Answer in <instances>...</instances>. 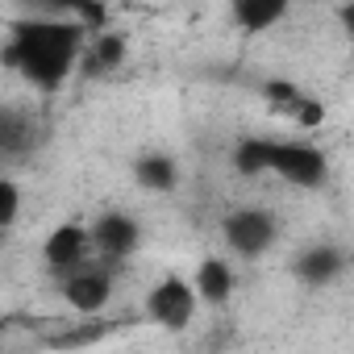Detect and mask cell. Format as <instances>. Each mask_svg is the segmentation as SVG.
Instances as JSON below:
<instances>
[{
	"mask_svg": "<svg viewBox=\"0 0 354 354\" xmlns=\"http://www.w3.org/2000/svg\"><path fill=\"white\" fill-rule=\"evenodd\" d=\"M271 142L275 138H246L234 150V167L242 175H267V167H271Z\"/></svg>",
	"mask_w": 354,
	"mask_h": 354,
	"instance_id": "16",
	"label": "cell"
},
{
	"mask_svg": "<svg viewBox=\"0 0 354 354\" xmlns=\"http://www.w3.org/2000/svg\"><path fill=\"white\" fill-rule=\"evenodd\" d=\"M133 175H138V184L146 192H171L175 180H180V167H175L171 154H138Z\"/></svg>",
	"mask_w": 354,
	"mask_h": 354,
	"instance_id": "14",
	"label": "cell"
},
{
	"mask_svg": "<svg viewBox=\"0 0 354 354\" xmlns=\"http://www.w3.org/2000/svg\"><path fill=\"white\" fill-rule=\"evenodd\" d=\"M192 288H196V296H201L205 304H221V300H230V292H234V267H230L221 254H213V259H205V263L196 267Z\"/></svg>",
	"mask_w": 354,
	"mask_h": 354,
	"instance_id": "11",
	"label": "cell"
},
{
	"mask_svg": "<svg viewBox=\"0 0 354 354\" xmlns=\"http://www.w3.org/2000/svg\"><path fill=\"white\" fill-rule=\"evenodd\" d=\"M84 42H88V21L30 17V21H13L9 42L0 46V63L42 92H59L75 71Z\"/></svg>",
	"mask_w": 354,
	"mask_h": 354,
	"instance_id": "1",
	"label": "cell"
},
{
	"mask_svg": "<svg viewBox=\"0 0 354 354\" xmlns=\"http://www.w3.org/2000/svg\"><path fill=\"white\" fill-rule=\"evenodd\" d=\"M38 138H42V129H38V121L30 113L0 109V158H9V162L26 158L38 146Z\"/></svg>",
	"mask_w": 354,
	"mask_h": 354,
	"instance_id": "9",
	"label": "cell"
},
{
	"mask_svg": "<svg viewBox=\"0 0 354 354\" xmlns=\"http://www.w3.org/2000/svg\"><path fill=\"white\" fill-rule=\"evenodd\" d=\"M288 9H292V0H234V5H230L234 21H238L246 34H263V30L279 26Z\"/></svg>",
	"mask_w": 354,
	"mask_h": 354,
	"instance_id": "10",
	"label": "cell"
},
{
	"mask_svg": "<svg viewBox=\"0 0 354 354\" xmlns=\"http://www.w3.org/2000/svg\"><path fill=\"white\" fill-rule=\"evenodd\" d=\"M342 267H346V254H342L337 246H313V250H304V254L296 259V275H300L304 283H313V288L337 279Z\"/></svg>",
	"mask_w": 354,
	"mask_h": 354,
	"instance_id": "12",
	"label": "cell"
},
{
	"mask_svg": "<svg viewBox=\"0 0 354 354\" xmlns=\"http://www.w3.org/2000/svg\"><path fill=\"white\" fill-rule=\"evenodd\" d=\"M17 213H21V188L0 175V230H9L17 221Z\"/></svg>",
	"mask_w": 354,
	"mask_h": 354,
	"instance_id": "17",
	"label": "cell"
},
{
	"mask_svg": "<svg viewBox=\"0 0 354 354\" xmlns=\"http://www.w3.org/2000/svg\"><path fill=\"white\" fill-rule=\"evenodd\" d=\"M63 300L84 317H100L109 308V300H113V263L92 259L80 271L63 275Z\"/></svg>",
	"mask_w": 354,
	"mask_h": 354,
	"instance_id": "2",
	"label": "cell"
},
{
	"mask_svg": "<svg viewBox=\"0 0 354 354\" xmlns=\"http://www.w3.org/2000/svg\"><path fill=\"white\" fill-rule=\"evenodd\" d=\"M125 50H129V42H125L121 34H96L92 42H84L75 67H80L84 80H109L113 71H121Z\"/></svg>",
	"mask_w": 354,
	"mask_h": 354,
	"instance_id": "8",
	"label": "cell"
},
{
	"mask_svg": "<svg viewBox=\"0 0 354 354\" xmlns=\"http://www.w3.org/2000/svg\"><path fill=\"white\" fill-rule=\"evenodd\" d=\"M267 171L296 188H317L325 180V154H321V146H308V142H271Z\"/></svg>",
	"mask_w": 354,
	"mask_h": 354,
	"instance_id": "4",
	"label": "cell"
},
{
	"mask_svg": "<svg viewBox=\"0 0 354 354\" xmlns=\"http://www.w3.org/2000/svg\"><path fill=\"white\" fill-rule=\"evenodd\" d=\"M196 304H201V296H196L192 279H184V275H167V279L154 283L150 296H146V313H150V321H158L162 329H184V325L196 317Z\"/></svg>",
	"mask_w": 354,
	"mask_h": 354,
	"instance_id": "3",
	"label": "cell"
},
{
	"mask_svg": "<svg viewBox=\"0 0 354 354\" xmlns=\"http://www.w3.org/2000/svg\"><path fill=\"white\" fill-rule=\"evenodd\" d=\"M26 5L46 13V17H75V21H88V26L104 21V9L96 0H26Z\"/></svg>",
	"mask_w": 354,
	"mask_h": 354,
	"instance_id": "15",
	"label": "cell"
},
{
	"mask_svg": "<svg viewBox=\"0 0 354 354\" xmlns=\"http://www.w3.org/2000/svg\"><path fill=\"white\" fill-rule=\"evenodd\" d=\"M42 254H46V267H50L55 275H71V271H80L84 263L96 259V250H92V230L80 225V221H67V225H59V230L46 238Z\"/></svg>",
	"mask_w": 354,
	"mask_h": 354,
	"instance_id": "6",
	"label": "cell"
},
{
	"mask_svg": "<svg viewBox=\"0 0 354 354\" xmlns=\"http://www.w3.org/2000/svg\"><path fill=\"white\" fill-rule=\"evenodd\" d=\"M221 234H225V246H230L234 254L254 259V254L271 250V242H275L279 230H275V217H271L267 209H238V213L225 217Z\"/></svg>",
	"mask_w": 354,
	"mask_h": 354,
	"instance_id": "5",
	"label": "cell"
},
{
	"mask_svg": "<svg viewBox=\"0 0 354 354\" xmlns=\"http://www.w3.org/2000/svg\"><path fill=\"white\" fill-rule=\"evenodd\" d=\"M92 230V250H96V259H104V263H121V259H129L133 250H138V242H142V230H138V221L133 217H125V213H104L96 225H88Z\"/></svg>",
	"mask_w": 354,
	"mask_h": 354,
	"instance_id": "7",
	"label": "cell"
},
{
	"mask_svg": "<svg viewBox=\"0 0 354 354\" xmlns=\"http://www.w3.org/2000/svg\"><path fill=\"white\" fill-rule=\"evenodd\" d=\"M267 92V100L279 109V113H288V117H296L300 125H321V117H325V109L317 104V100H308V96H300L296 92V84H267L263 88Z\"/></svg>",
	"mask_w": 354,
	"mask_h": 354,
	"instance_id": "13",
	"label": "cell"
}]
</instances>
